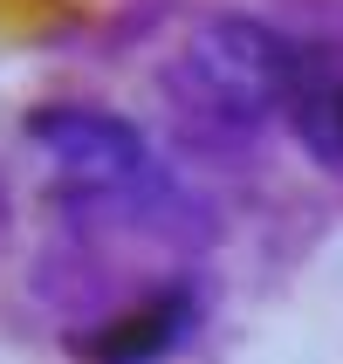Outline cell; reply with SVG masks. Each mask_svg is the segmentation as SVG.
I'll use <instances>...</instances> for the list:
<instances>
[{
    "label": "cell",
    "mask_w": 343,
    "mask_h": 364,
    "mask_svg": "<svg viewBox=\"0 0 343 364\" xmlns=\"http://www.w3.org/2000/svg\"><path fill=\"white\" fill-rule=\"evenodd\" d=\"M295 69H303V41H288L282 28L254 14H220L185 41L172 90H179L185 117L213 124V131H254L268 117H288Z\"/></svg>",
    "instance_id": "cell-1"
},
{
    "label": "cell",
    "mask_w": 343,
    "mask_h": 364,
    "mask_svg": "<svg viewBox=\"0 0 343 364\" xmlns=\"http://www.w3.org/2000/svg\"><path fill=\"white\" fill-rule=\"evenodd\" d=\"M28 144L41 151L48 179L62 200H117L151 179V151H144L138 124L97 103H41L28 117Z\"/></svg>",
    "instance_id": "cell-2"
},
{
    "label": "cell",
    "mask_w": 343,
    "mask_h": 364,
    "mask_svg": "<svg viewBox=\"0 0 343 364\" xmlns=\"http://www.w3.org/2000/svg\"><path fill=\"white\" fill-rule=\"evenodd\" d=\"M192 323H200V289L192 282H165V289H151L144 303H131V309H117L110 323H97L76 350H82V364H165L192 337Z\"/></svg>",
    "instance_id": "cell-3"
},
{
    "label": "cell",
    "mask_w": 343,
    "mask_h": 364,
    "mask_svg": "<svg viewBox=\"0 0 343 364\" xmlns=\"http://www.w3.org/2000/svg\"><path fill=\"white\" fill-rule=\"evenodd\" d=\"M288 131L303 138L309 159L343 165V48H309L295 69V97H288Z\"/></svg>",
    "instance_id": "cell-4"
}]
</instances>
